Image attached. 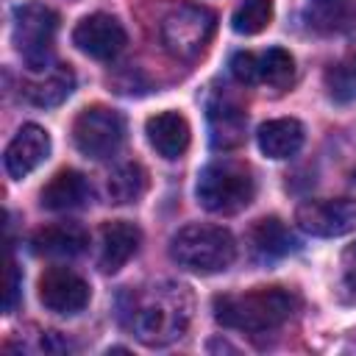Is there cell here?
Instances as JSON below:
<instances>
[{"mask_svg":"<svg viewBox=\"0 0 356 356\" xmlns=\"http://www.w3.org/2000/svg\"><path fill=\"white\" fill-rule=\"evenodd\" d=\"M192 306V292L184 284L156 281L134 286L120 298V320L139 342L161 348L186 334Z\"/></svg>","mask_w":356,"mask_h":356,"instance_id":"cell-1","label":"cell"},{"mask_svg":"<svg viewBox=\"0 0 356 356\" xmlns=\"http://www.w3.org/2000/svg\"><path fill=\"white\" fill-rule=\"evenodd\" d=\"M211 309H214V320L225 328H236L245 334H264L284 325L295 314L298 295L284 286H256L250 292L217 295Z\"/></svg>","mask_w":356,"mask_h":356,"instance_id":"cell-2","label":"cell"},{"mask_svg":"<svg viewBox=\"0 0 356 356\" xmlns=\"http://www.w3.org/2000/svg\"><path fill=\"white\" fill-rule=\"evenodd\" d=\"M170 256L175 264L192 273H220L236 259V242L222 225L189 222L170 239Z\"/></svg>","mask_w":356,"mask_h":356,"instance_id":"cell-3","label":"cell"},{"mask_svg":"<svg viewBox=\"0 0 356 356\" xmlns=\"http://www.w3.org/2000/svg\"><path fill=\"white\" fill-rule=\"evenodd\" d=\"M195 195L206 211L236 214L245 206H250L256 195V181H253L250 167H245L242 161L225 159V161H214L203 167V172L197 175Z\"/></svg>","mask_w":356,"mask_h":356,"instance_id":"cell-4","label":"cell"},{"mask_svg":"<svg viewBox=\"0 0 356 356\" xmlns=\"http://www.w3.org/2000/svg\"><path fill=\"white\" fill-rule=\"evenodd\" d=\"M217 28V14L197 3H178L161 19L159 36L170 56L181 61H195L209 50V42Z\"/></svg>","mask_w":356,"mask_h":356,"instance_id":"cell-5","label":"cell"},{"mask_svg":"<svg viewBox=\"0 0 356 356\" xmlns=\"http://www.w3.org/2000/svg\"><path fill=\"white\" fill-rule=\"evenodd\" d=\"M58 14L42 3H22L14 8V44L31 72L53 67V39Z\"/></svg>","mask_w":356,"mask_h":356,"instance_id":"cell-6","label":"cell"},{"mask_svg":"<svg viewBox=\"0 0 356 356\" xmlns=\"http://www.w3.org/2000/svg\"><path fill=\"white\" fill-rule=\"evenodd\" d=\"M75 147L89 159H111L125 142V120L120 111L106 106L83 108L72 122Z\"/></svg>","mask_w":356,"mask_h":356,"instance_id":"cell-7","label":"cell"},{"mask_svg":"<svg viewBox=\"0 0 356 356\" xmlns=\"http://www.w3.org/2000/svg\"><path fill=\"white\" fill-rule=\"evenodd\" d=\"M295 222L312 236H342L356 228V200L350 197L306 200L298 206Z\"/></svg>","mask_w":356,"mask_h":356,"instance_id":"cell-8","label":"cell"},{"mask_svg":"<svg viewBox=\"0 0 356 356\" xmlns=\"http://www.w3.org/2000/svg\"><path fill=\"white\" fill-rule=\"evenodd\" d=\"M128 36L111 14H89L72 31V44L97 61H111L122 53Z\"/></svg>","mask_w":356,"mask_h":356,"instance_id":"cell-9","label":"cell"},{"mask_svg":"<svg viewBox=\"0 0 356 356\" xmlns=\"http://www.w3.org/2000/svg\"><path fill=\"white\" fill-rule=\"evenodd\" d=\"M39 300L56 314H78L89 303V284L70 267H50L39 278Z\"/></svg>","mask_w":356,"mask_h":356,"instance_id":"cell-10","label":"cell"},{"mask_svg":"<svg viewBox=\"0 0 356 356\" xmlns=\"http://www.w3.org/2000/svg\"><path fill=\"white\" fill-rule=\"evenodd\" d=\"M47 153H50V134L42 125L28 122L8 142L6 153H3V167L11 178L19 181V178L31 175L47 159Z\"/></svg>","mask_w":356,"mask_h":356,"instance_id":"cell-11","label":"cell"},{"mask_svg":"<svg viewBox=\"0 0 356 356\" xmlns=\"http://www.w3.org/2000/svg\"><path fill=\"white\" fill-rule=\"evenodd\" d=\"M142 245V231L134 222L125 220H111L100 231V270L103 273H117L122 270L139 250Z\"/></svg>","mask_w":356,"mask_h":356,"instance_id":"cell-12","label":"cell"},{"mask_svg":"<svg viewBox=\"0 0 356 356\" xmlns=\"http://www.w3.org/2000/svg\"><path fill=\"white\" fill-rule=\"evenodd\" d=\"M145 134L150 147L161 156V159H181L189 147V122L184 114L178 111H159L153 117H147L145 122Z\"/></svg>","mask_w":356,"mask_h":356,"instance_id":"cell-13","label":"cell"},{"mask_svg":"<svg viewBox=\"0 0 356 356\" xmlns=\"http://www.w3.org/2000/svg\"><path fill=\"white\" fill-rule=\"evenodd\" d=\"M245 108L231 100L228 95H220L217 100L209 103V131H211V145L217 150H234L245 142Z\"/></svg>","mask_w":356,"mask_h":356,"instance_id":"cell-14","label":"cell"},{"mask_svg":"<svg viewBox=\"0 0 356 356\" xmlns=\"http://www.w3.org/2000/svg\"><path fill=\"white\" fill-rule=\"evenodd\" d=\"M31 245H33V253H39V256L72 259V256H78V253L86 250L89 234L78 222H53V225L39 228L31 236Z\"/></svg>","mask_w":356,"mask_h":356,"instance_id":"cell-15","label":"cell"},{"mask_svg":"<svg viewBox=\"0 0 356 356\" xmlns=\"http://www.w3.org/2000/svg\"><path fill=\"white\" fill-rule=\"evenodd\" d=\"M36 75L39 78H31L22 83V95L28 103L42 106V108H50V106H58L61 100H67L75 86V72L70 64H53Z\"/></svg>","mask_w":356,"mask_h":356,"instance_id":"cell-16","label":"cell"},{"mask_svg":"<svg viewBox=\"0 0 356 356\" xmlns=\"http://www.w3.org/2000/svg\"><path fill=\"white\" fill-rule=\"evenodd\" d=\"M303 22L314 33H345L356 22V0H309L303 6Z\"/></svg>","mask_w":356,"mask_h":356,"instance_id":"cell-17","label":"cell"},{"mask_svg":"<svg viewBox=\"0 0 356 356\" xmlns=\"http://www.w3.org/2000/svg\"><path fill=\"white\" fill-rule=\"evenodd\" d=\"M256 142H259V150L264 156H270V159H289L303 145V125L295 117L267 120L264 125H259Z\"/></svg>","mask_w":356,"mask_h":356,"instance_id":"cell-18","label":"cell"},{"mask_svg":"<svg viewBox=\"0 0 356 356\" xmlns=\"http://www.w3.org/2000/svg\"><path fill=\"white\" fill-rule=\"evenodd\" d=\"M92 189H89V181L78 172V170H58L47 186L42 189L39 200L44 209L50 211H67V209H78L89 200Z\"/></svg>","mask_w":356,"mask_h":356,"instance_id":"cell-19","label":"cell"},{"mask_svg":"<svg viewBox=\"0 0 356 356\" xmlns=\"http://www.w3.org/2000/svg\"><path fill=\"white\" fill-rule=\"evenodd\" d=\"M250 248L259 259L270 261V259H281V256L292 253L298 248V242H295L292 231L278 217H261L250 228Z\"/></svg>","mask_w":356,"mask_h":356,"instance_id":"cell-20","label":"cell"},{"mask_svg":"<svg viewBox=\"0 0 356 356\" xmlns=\"http://www.w3.org/2000/svg\"><path fill=\"white\" fill-rule=\"evenodd\" d=\"M106 192L111 203H136L147 192V170L139 161H125L111 170L106 181Z\"/></svg>","mask_w":356,"mask_h":356,"instance_id":"cell-21","label":"cell"},{"mask_svg":"<svg viewBox=\"0 0 356 356\" xmlns=\"http://www.w3.org/2000/svg\"><path fill=\"white\" fill-rule=\"evenodd\" d=\"M295 75V58L284 47H270L259 56V83L270 86H286Z\"/></svg>","mask_w":356,"mask_h":356,"instance_id":"cell-22","label":"cell"},{"mask_svg":"<svg viewBox=\"0 0 356 356\" xmlns=\"http://www.w3.org/2000/svg\"><path fill=\"white\" fill-rule=\"evenodd\" d=\"M270 22H273V0H245L231 17V28L245 36L261 33Z\"/></svg>","mask_w":356,"mask_h":356,"instance_id":"cell-23","label":"cell"},{"mask_svg":"<svg viewBox=\"0 0 356 356\" xmlns=\"http://www.w3.org/2000/svg\"><path fill=\"white\" fill-rule=\"evenodd\" d=\"M231 75H234L239 83H248V86L259 83V56H256V53H248V50L236 53V56L231 58Z\"/></svg>","mask_w":356,"mask_h":356,"instance_id":"cell-24","label":"cell"},{"mask_svg":"<svg viewBox=\"0 0 356 356\" xmlns=\"http://www.w3.org/2000/svg\"><path fill=\"white\" fill-rule=\"evenodd\" d=\"M19 300V270L14 264V259H6V289H3V312L11 314L14 306Z\"/></svg>","mask_w":356,"mask_h":356,"instance_id":"cell-25","label":"cell"},{"mask_svg":"<svg viewBox=\"0 0 356 356\" xmlns=\"http://www.w3.org/2000/svg\"><path fill=\"white\" fill-rule=\"evenodd\" d=\"M342 275H345V286L356 292V242L342 256Z\"/></svg>","mask_w":356,"mask_h":356,"instance_id":"cell-26","label":"cell"},{"mask_svg":"<svg viewBox=\"0 0 356 356\" xmlns=\"http://www.w3.org/2000/svg\"><path fill=\"white\" fill-rule=\"evenodd\" d=\"M345 70H348V75L356 81V47L348 53V61H345Z\"/></svg>","mask_w":356,"mask_h":356,"instance_id":"cell-27","label":"cell"}]
</instances>
